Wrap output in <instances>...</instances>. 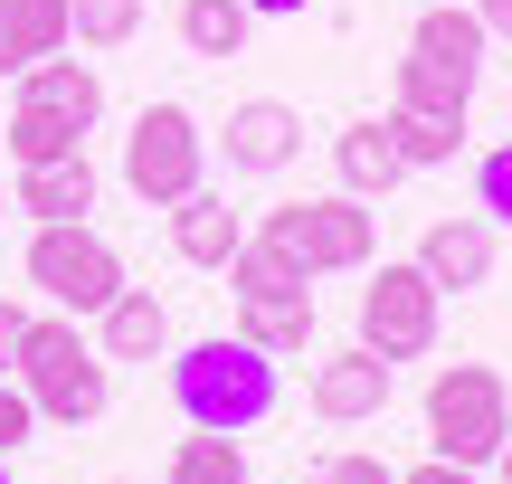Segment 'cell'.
<instances>
[{
	"instance_id": "obj_1",
	"label": "cell",
	"mask_w": 512,
	"mask_h": 484,
	"mask_svg": "<svg viewBox=\"0 0 512 484\" xmlns=\"http://www.w3.org/2000/svg\"><path fill=\"white\" fill-rule=\"evenodd\" d=\"M171 409L190 428H219V437H247L285 409V380H275V352H256L247 333H209L190 352H171Z\"/></svg>"
},
{
	"instance_id": "obj_2",
	"label": "cell",
	"mask_w": 512,
	"mask_h": 484,
	"mask_svg": "<svg viewBox=\"0 0 512 484\" xmlns=\"http://www.w3.org/2000/svg\"><path fill=\"white\" fill-rule=\"evenodd\" d=\"M10 380L29 390L38 418H57V428H86V418H105V399H114V361L76 333V314H38Z\"/></svg>"
},
{
	"instance_id": "obj_3",
	"label": "cell",
	"mask_w": 512,
	"mask_h": 484,
	"mask_svg": "<svg viewBox=\"0 0 512 484\" xmlns=\"http://www.w3.org/2000/svg\"><path fill=\"white\" fill-rule=\"evenodd\" d=\"M512 447V380L494 361H446L437 380H427V456H446V466H494Z\"/></svg>"
},
{
	"instance_id": "obj_4",
	"label": "cell",
	"mask_w": 512,
	"mask_h": 484,
	"mask_svg": "<svg viewBox=\"0 0 512 484\" xmlns=\"http://www.w3.org/2000/svg\"><path fill=\"white\" fill-rule=\"evenodd\" d=\"M256 238H275L304 276H370V266H380V209L351 200V190H332V200H285V209H266Z\"/></svg>"
},
{
	"instance_id": "obj_5",
	"label": "cell",
	"mask_w": 512,
	"mask_h": 484,
	"mask_svg": "<svg viewBox=\"0 0 512 484\" xmlns=\"http://www.w3.org/2000/svg\"><path fill=\"white\" fill-rule=\"evenodd\" d=\"M209 181V133L190 105H143L124 133V190L143 209H181L190 190Z\"/></svg>"
},
{
	"instance_id": "obj_6",
	"label": "cell",
	"mask_w": 512,
	"mask_h": 484,
	"mask_svg": "<svg viewBox=\"0 0 512 484\" xmlns=\"http://www.w3.org/2000/svg\"><path fill=\"white\" fill-rule=\"evenodd\" d=\"M19 266H29V285L57 304V314H76V323H95L114 295H124V257H114V247L95 238L86 219H57V228H38Z\"/></svg>"
},
{
	"instance_id": "obj_7",
	"label": "cell",
	"mask_w": 512,
	"mask_h": 484,
	"mask_svg": "<svg viewBox=\"0 0 512 484\" xmlns=\"http://www.w3.org/2000/svg\"><path fill=\"white\" fill-rule=\"evenodd\" d=\"M437 314H446V295L427 285L418 257H380V266H370V285H361V342L380 361H427V352H437Z\"/></svg>"
},
{
	"instance_id": "obj_8",
	"label": "cell",
	"mask_w": 512,
	"mask_h": 484,
	"mask_svg": "<svg viewBox=\"0 0 512 484\" xmlns=\"http://www.w3.org/2000/svg\"><path fill=\"white\" fill-rule=\"evenodd\" d=\"M389 371H399V361H380L370 342L323 352V361H313V418H332V428H361V418H380V409H389Z\"/></svg>"
},
{
	"instance_id": "obj_9",
	"label": "cell",
	"mask_w": 512,
	"mask_h": 484,
	"mask_svg": "<svg viewBox=\"0 0 512 484\" xmlns=\"http://www.w3.org/2000/svg\"><path fill=\"white\" fill-rule=\"evenodd\" d=\"M219 143H228V171H238V181H275V171L304 152V114L275 105V95H247V105L228 114Z\"/></svg>"
},
{
	"instance_id": "obj_10",
	"label": "cell",
	"mask_w": 512,
	"mask_h": 484,
	"mask_svg": "<svg viewBox=\"0 0 512 484\" xmlns=\"http://www.w3.org/2000/svg\"><path fill=\"white\" fill-rule=\"evenodd\" d=\"M418 266H427V285L437 295H475V285H494V219H437L418 238Z\"/></svg>"
},
{
	"instance_id": "obj_11",
	"label": "cell",
	"mask_w": 512,
	"mask_h": 484,
	"mask_svg": "<svg viewBox=\"0 0 512 484\" xmlns=\"http://www.w3.org/2000/svg\"><path fill=\"white\" fill-rule=\"evenodd\" d=\"M484 19L465 10V0H427L418 10V29H408V57H427V67H446V76H465V86H484Z\"/></svg>"
},
{
	"instance_id": "obj_12",
	"label": "cell",
	"mask_w": 512,
	"mask_h": 484,
	"mask_svg": "<svg viewBox=\"0 0 512 484\" xmlns=\"http://www.w3.org/2000/svg\"><path fill=\"white\" fill-rule=\"evenodd\" d=\"M10 209H29L38 228H57V219H86V209H95V162H86V152L29 162V171L10 181Z\"/></svg>"
},
{
	"instance_id": "obj_13",
	"label": "cell",
	"mask_w": 512,
	"mask_h": 484,
	"mask_svg": "<svg viewBox=\"0 0 512 484\" xmlns=\"http://www.w3.org/2000/svg\"><path fill=\"white\" fill-rule=\"evenodd\" d=\"M171 247H181V266H219V276H228V257L247 247V219L228 209V190L200 181L181 209H171Z\"/></svg>"
},
{
	"instance_id": "obj_14",
	"label": "cell",
	"mask_w": 512,
	"mask_h": 484,
	"mask_svg": "<svg viewBox=\"0 0 512 484\" xmlns=\"http://www.w3.org/2000/svg\"><path fill=\"white\" fill-rule=\"evenodd\" d=\"M332 171H342V190H351V200H389V190L408 181V162H399V143H389V124H380V114H361V124H342V133H332Z\"/></svg>"
},
{
	"instance_id": "obj_15",
	"label": "cell",
	"mask_w": 512,
	"mask_h": 484,
	"mask_svg": "<svg viewBox=\"0 0 512 484\" xmlns=\"http://www.w3.org/2000/svg\"><path fill=\"white\" fill-rule=\"evenodd\" d=\"M67 0H0V76H29L38 57H67Z\"/></svg>"
},
{
	"instance_id": "obj_16",
	"label": "cell",
	"mask_w": 512,
	"mask_h": 484,
	"mask_svg": "<svg viewBox=\"0 0 512 484\" xmlns=\"http://www.w3.org/2000/svg\"><path fill=\"white\" fill-rule=\"evenodd\" d=\"M95 352H105V361H162V352H171V314H162V295L124 285V295L95 314Z\"/></svg>"
},
{
	"instance_id": "obj_17",
	"label": "cell",
	"mask_w": 512,
	"mask_h": 484,
	"mask_svg": "<svg viewBox=\"0 0 512 484\" xmlns=\"http://www.w3.org/2000/svg\"><path fill=\"white\" fill-rule=\"evenodd\" d=\"M19 105H48V114H67V124L95 133V114H105V76H95L86 57H38V67L19 76Z\"/></svg>"
},
{
	"instance_id": "obj_18",
	"label": "cell",
	"mask_w": 512,
	"mask_h": 484,
	"mask_svg": "<svg viewBox=\"0 0 512 484\" xmlns=\"http://www.w3.org/2000/svg\"><path fill=\"white\" fill-rule=\"evenodd\" d=\"M238 333L256 352H304L313 342V285H294V295H238Z\"/></svg>"
},
{
	"instance_id": "obj_19",
	"label": "cell",
	"mask_w": 512,
	"mask_h": 484,
	"mask_svg": "<svg viewBox=\"0 0 512 484\" xmlns=\"http://www.w3.org/2000/svg\"><path fill=\"white\" fill-rule=\"evenodd\" d=\"M380 124H389V143H399V162H408V171H437V162H456V152H465V114H427V105H389Z\"/></svg>"
},
{
	"instance_id": "obj_20",
	"label": "cell",
	"mask_w": 512,
	"mask_h": 484,
	"mask_svg": "<svg viewBox=\"0 0 512 484\" xmlns=\"http://www.w3.org/2000/svg\"><path fill=\"white\" fill-rule=\"evenodd\" d=\"M247 29H256L247 0H181V48L190 57H238Z\"/></svg>"
},
{
	"instance_id": "obj_21",
	"label": "cell",
	"mask_w": 512,
	"mask_h": 484,
	"mask_svg": "<svg viewBox=\"0 0 512 484\" xmlns=\"http://www.w3.org/2000/svg\"><path fill=\"white\" fill-rule=\"evenodd\" d=\"M10 162L29 171V162H57V152H86V124H67V114H48V105H10Z\"/></svg>"
},
{
	"instance_id": "obj_22",
	"label": "cell",
	"mask_w": 512,
	"mask_h": 484,
	"mask_svg": "<svg viewBox=\"0 0 512 484\" xmlns=\"http://www.w3.org/2000/svg\"><path fill=\"white\" fill-rule=\"evenodd\" d=\"M162 484H247V456H238V437L190 428L181 447H171V475H162Z\"/></svg>"
},
{
	"instance_id": "obj_23",
	"label": "cell",
	"mask_w": 512,
	"mask_h": 484,
	"mask_svg": "<svg viewBox=\"0 0 512 484\" xmlns=\"http://www.w3.org/2000/svg\"><path fill=\"white\" fill-rule=\"evenodd\" d=\"M67 19H76V48H124L143 29V0H67Z\"/></svg>"
},
{
	"instance_id": "obj_24",
	"label": "cell",
	"mask_w": 512,
	"mask_h": 484,
	"mask_svg": "<svg viewBox=\"0 0 512 484\" xmlns=\"http://www.w3.org/2000/svg\"><path fill=\"white\" fill-rule=\"evenodd\" d=\"M475 200H484V219H494V228H512V143L475 162Z\"/></svg>"
},
{
	"instance_id": "obj_25",
	"label": "cell",
	"mask_w": 512,
	"mask_h": 484,
	"mask_svg": "<svg viewBox=\"0 0 512 484\" xmlns=\"http://www.w3.org/2000/svg\"><path fill=\"white\" fill-rule=\"evenodd\" d=\"M38 437V409H29V390L19 380H0V456H19Z\"/></svg>"
},
{
	"instance_id": "obj_26",
	"label": "cell",
	"mask_w": 512,
	"mask_h": 484,
	"mask_svg": "<svg viewBox=\"0 0 512 484\" xmlns=\"http://www.w3.org/2000/svg\"><path fill=\"white\" fill-rule=\"evenodd\" d=\"M29 323H38L29 304H10V295H0V380L19 371V342H29Z\"/></svg>"
},
{
	"instance_id": "obj_27",
	"label": "cell",
	"mask_w": 512,
	"mask_h": 484,
	"mask_svg": "<svg viewBox=\"0 0 512 484\" xmlns=\"http://www.w3.org/2000/svg\"><path fill=\"white\" fill-rule=\"evenodd\" d=\"M323 484H399V466H380V456H342V466H323Z\"/></svg>"
},
{
	"instance_id": "obj_28",
	"label": "cell",
	"mask_w": 512,
	"mask_h": 484,
	"mask_svg": "<svg viewBox=\"0 0 512 484\" xmlns=\"http://www.w3.org/2000/svg\"><path fill=\"white\" fill-rule=\"evenodd\" d=\"M399 484H475V475H465V466H446V456H427V466H408Z\"/></svg>"
},
{
	"instance_id": "obj_29",
	"label": "cell",
	"mask_w": 512,
	"mask_h": 484,
	"mask_svg": "<svg viewBox=\"0 0 512 484\" xmlns=\"http://www.w3.org/2000/svg\"><path fill=\"white\" fill-rule=\"evenodd\" d=\"M475 19H484L494 38H512V0H475Z\"/></svg>"
},
{
	"instance_id": "obj_30",
	"label": "cell",
	"mask_w": 512,
	"mask_h": 484,
	"mask_svg": "<svg viewBox=\"0 0 512 484\" xmlns=\"http://www.w3.org/2000/svg\"><path fill=\"white\" fill-rule=\"evenodd\" d=\"M247 10H256V19H304L313 0H247Z\"/></svg>"
},
{
	"instance_id": "obj_31",
	"label": "cell",
	"mask_w": 512,
	"mask_h": 484,
	"mask_svg": "<svg viewBox=\"0 0 512 484\" xmlns=\"http://www.w3.org/2000/svg\"><path fill=\"white\" fill-rule=\"evenodd\" d=\"M494 466H503V484H512V447H503V456H494Z\"/></svg>"
},
{
	"instance_id": "obj_32",
	"label": "cell",
	"mask_w": 512,
	"mask_h": 484,
	"mask_svg": "<svg viewBox=\"0 0 512 484\" xmlns=\"http://www.w3.org/2000/svg\"><path fill=\"white\" fill-rule=\"evenodd\" d=\"M0 484H10V456H0Z\"/></svg>"
},
{
	"instance_id": "obj_33",
	"label": "cell",
	"mask_w": 512,
	"mask_h": 484,
	"mask_svg": "<svg viewBox=\"0 0 512 484\" xmlns=\"http://www.w3.org/2000/svg\"><path fill=\"white\" fill-rule=\"evenodd\" d=\"M105 484H124V475H105Z\"/></svg>"
},
{
	"instance_id": "obj_34",
	"label": "cell",
	"mask_w": 512,
	"mask_h": 484,
	"mask_svg": "<svg viewBox=\"0 0 512 484\" xmlns=\"http://www.w3.org/2000/svg\"><path fill=\"white\" fill-rule=\"evenodd\" d=\"M313 484H323V475H313Z\"/></svg>"
}]
</instances>
